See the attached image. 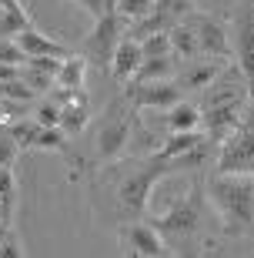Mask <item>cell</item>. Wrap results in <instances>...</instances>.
<instances>
[{"label":"cell","mask_w":254,"mask_h":258,"mask_svg":"<svg viewBox=\"0 0 254 258\" xmlns=\"http://www.w3.org/2000/svg\"><path fill=\"white\" fill-rule=\"evenodd\" d=\"M217 171L221 174H254V111H247L244 121L221 141Z\"/></svg>","instance_id":"cell-2"},{"label":"cell","mask_w":254,"mask_h":258,"mask_svg":"<svg viewBox=\"0 0 254 258\" xmlns=\"http://www.w3.org/2000/svg\"><path fill=\"white\" fill-rule=\"evenodd\" d=\"M7 238V221H0V241Z\"/></svg>","instance_id":"cell-38"},{"label":"cell","mask_w":254,"mask_h":258,"mask_svg":"<svg viewBox=\"0 0 254 258\" xmlns=\"http://www.w3.org/2000/svg\"><path fill=\"white\" fill-rule=\"evenodd\" d=\"M167 37H171V50H178L184 60H194L201 57V50H198V37H194V27H171L167 30Z\"/></svg>","instance_id":"cell-18"},{"label":"cell","mask_w":254,"mask_h":258,"mask_svg":"<svg viewBox=\"0 0 254 258\" xmlns=\"http://www.w3.org/2000/svg\"><path fill=\"white\" fill-rule=\"evenodd\" d=\"M17 141H14V138H0V168H10V164H14V158H17Z\"/></svg>","instance_id":"cell-33"},{"label":"cell","mask_w":254,"mask_h":258,"mask_svg":"<svg viewBox=\"0 0 254 258\" xmlns=\"http://www.w3.org/2000/svg\"><path fill=\"white\" fill-rule=\"evenodd\" d=\"M144 60V50L137 40H117V47H114V57H111V67H114V77L117 81H127V77L137 74V67Z\"/></svg>","instance_id":"cell-12"},{"label":"cell","mask_w":254,"mask_h":258,"mask_svg":"<svg viewBox=\"0 0 254 258\" xmlns=\"http://www.w3.org/2000/svg\"><path fill=\"white\" fill-rule=\"evenodd\" d=\"M154 10V0H117V14L124 20H141Z\"/></svg>","instance_id":"cell-27"},{"label":"cell","mask_w":254,"mask_h":258,"mask_svg":"<svg viewBox=\"0 0 254 258\" xmlns=\"http://www.w3.org/2000/svg\"><path fill=\"white\" fill-rule=\"evenodd\" d=\"M247 101V81L241 74L237 64H224L221 74L204 87V97H201V107H217V104H244Z\"/></svg>","instance_id":"cell-4"},{"label":"cell","mask_w":254,"mask_h":258,"mask_svg":"<svg viewBox=\"0 0 254 258\" xmlns=\"http://www.w3.org/2000/svg\"><path fill=\"white\" fill-rule=\"evenodd\" d=\"M127 141H131V124H127V117L111 114L107 124L101 127V134H97V154H101V161L117 158V154L127 148Z\"/></svg>","instance_id":"cell-6"},{"label":"cell","mask_w":254,"mask_h":258,"mask_svg":"<svg viewBox=\"0 0 254 258\" xmlns=\"http://www.w3.org/2000/svg\"><path fill=\"white\" fill-rule=\"evenodd\" d=\"M211 205L221 211L224 231L244 235L254 228V174H221L217 171L207 184Z\"/></svg>","instance_id":"cell-1"},{"label":"cell","mask_w":254,"mask_h":258,"mask_svg":"<svg viewBox=\"0 0 254 258\" xmlns=\"http://www.w3.org/2000/svg\"><path fill=\"white\" fill-rule=\"evenodd\" d=\"M144 57H160V54H171V37L167 30H154V34H147L141 44Z\"/></svg>","instance_id":"cell-26"},{"label":"cell","mask_w":254,"mask_h":258,"mask_svg":"<svg viewBox=\"0 0 254 258\" xmlns=\"http://www.w3.org/2000/svg\"><path fill=\"white\" fill-rule=\"evenodd\" d=\"M20 77H24V81H27L30 87H34V91H50V87H54V74H44V71H34V67H27V64H20Z\"/></svg>","instance_id":"cell-29"},{"label":"cell","mask_w":254,"mask_h":258,"mask_svg":"<svg viewBox=\"0 0 254 258\" xmlns=\"http://www.w3.org/2000/svg\"><path fill=\"white\" fill-rule=\"evenodd\" d=\"M191 7H194L191 0H154L151 14H154V17H160L164 24H171V20H181Z\"/></svg>","instance_id":"cell-22"},{"label":"cell","mask_w":254,"mask_h":258,"mask_svg":"<svg viewBox=\"0 0 254 258\" xmlns=\"http://www.w3.org/2000/svg\"><path fill=\"white\" fill-rule=\"evenodd\" d=\"M57 84L80 91V87H84V60L80 57H67L64 64H60V71H57Z\"/></svg>","instance_id":"cell-21"},{"label":"cell","mask_w":254,"mask_h":258,"mask_svg":"<svg viewBox=\"0 0 254 258\" xmlns=\"http://www.w3.org/2000/svg\"><path fill=\"white\" fill-rule=\"evenodd\" d=\"M37 131H40V124H37V121H14L7 134L14 138V141H17V148H20V151H24V148H30V144H34Z\"/></svg>","instance_id":"cell-25"},{"label":"cell","mask_w":254,"mask_h":258,"mask_svg":"<svg viewBox=\"0 0 254 258\" xmlns=\"http://www.w3.org/2000/svg\"><path fill=\"white\" fill-rule=\"evenodd\" d=\"M224 64H227L224 57H207V60H198L194 67H188V71H184V77H181V81H184V87H207L217 74H221V67H224Z\"/></svg>","instance_id":"cell-15"},{"label":"cell","mask_w":254,"mask_h":258,"mask_svg":"<svg viewBox=\"0 0 254 258\" xmlns=\"http://www.w3.org/2000/svg\"><path fill=\"white\" fill-rule=\"evenodd\" d=\"M234 50H237V67L247 81V97L254 107V7H247L234 24Z\"/></svg>","instance_id":"cell-5"},{"label":"cell","mask_w":254,"mask_h":258,"mask_svg":"<svg viewBox=\"0 0 254 258\" xmlns=\"http://www.w3.org/2000/svg\"><path fill=\"white\" fill-rule=\"evenodd\" d=\"M17 44H20V50H24L27 57H40V54H44V57H60V60L74 57V54H70V47H64V44H57V40L37 34L34 27L20 30V34H17Z\"/></svg>","instance_id":"cell-10"},{"label":"cell","mask_w":254,"mask_h":258,"mask_svg":"<svg viewBox=\"0 0 254 258\" xmlns=\"http://www.w3.org/2000/svg\"><path fill=\"white\" fill-rule=\"evenodd\" d=\"M171 71H174V57L160 54V57H144L134 77H137V84H144V81H164Z\"/></svg>","instance_id":"cell-17"},{"label":"cell","mask_w":254,"mask_h":258,"mask_svg":"<svg viewBox=\"0 0 254 258\" xmlns=\"http://www.w3.org/2000/svg\"><path fill=\"white\" fill-rule=\"evenodd\" d=\"M127 245L134 248V255H164L160 235L151 225H134V228H127Z\"/></svg>","instance_id":"cell-14"},{"label":"cell","mask_w":254,"mask_h":258,"mask_svg":"<svg viewBox=\"0 0 254 258\" xmlns=\"http://www.w3.org/2000/svg\"><path fill=\"white\" fill-rule=\"evenodd\" d=\"M34 87L24 81V77H14V81H4L0 84V97H10V101H20V104H27V101H34Z\"/></svg>","instance_id":"cell-24"},{"label":"cell","mask_w":254,"mask_h":258,"mask_svg":"<svg viewBox=\"0 0 254 258\" xmlns=\"http://www.w3.org/2000/svg\"><path fill=\"white\" fill-rule=\"evenodd\" d=\"M244 114H247L244 104H217V107H207L204 114H201V121H204L207 134H214L217 141H224L227 134L244 121Z\"/></svg>","instance_id":"cell-8"},{"label":"cell","mask_w":254,"mask_h":258,"mask_svg":"<svg viewBox=\"0 0 254 258\" xmlns=\"http://www.w3.org/2000/svg\"><path fill=\"white\" fill-rule=\"evenodd\" d=\"M27 60V54L20 50L17 40H10V37H0V64H24Z\"/></svg>","instance_id":"cell-30"},{"label":"cell","mask_w":254,"mask_h":258,"mask_svg":"<svg viewBox=\"0 0 254 258\" xmlns=\"http://www.w3.org/2000/svg\"><path fill=\"white\" fill-rule=\"evenodd\" d=\"M14 77H20L17 64H0V84H4V81H14Z\"/></svg>","instance_id":"cell-35"},{"label":"cell","mask_w":254,"mask_h":258,"mask_svg":"<svg viewBox=\"0 0 254 258\" xmlns=\"http://www.w3.org/2000/svg\"><path fill=\"white\" fill-rule=\"evenodd\" d=\"M181 101V87L171 81H144L134 91V104L137 107H174Z\"/></svg>","instance_id":"cell-9"},{"label":"cell","mask_w":254,"mask_h":258,"mask_svg":"<svg viewBox=\"0 0 254 258\" xmlns=\"http://www.w3.org/2000/svg\"><path fill=\"white\" fill-rule=\"evenodd\" d=\"M84 124H87V97H84V91H77L74 101L60 107V127L67 134H77Z\"/></svg>","instance_id":"cell-16"},{"label":"cell","mask_w":254,"mask_h":258,"mask_svg":"<svg viewBox=\"0 0 254 258\" xmlns=\"http://www.w3.org/2000/svg\"><path fill=\"white\" fill-rule=\"evenodd\" d=\"M80 4H84L94 17H104V0H80Z\"/></svg>","instance_id":"cell-36"},{"label":"cell","mask_w":254,"mask_h":258,"mask_svg":"<svg viewBox=\"0 0 254 258\" xmlns=\"http://www.w3.org/2000/svg\"><path fill=\"white\" fill-rule=\"evenodd\" d=\"M14 205H17V188H14V174L10 168H0V218L10 225L14 218Z\"/></svg>","instance_id":"cell-19"},{"label":"cell","mask_w":254,"mask_h":258,"mask_svg":"<svg viewBox=\"0 0 254 258\" xmlns=\"http://www.w3.org/2000/svg\"><path fill=\"white\" fill-rule=\"evenodd\" d=\"M34 121H37L40 127H57L60 124V107L47 97V104H40L37 111H34Z\"/></svg>","instance_id":"cell-31"},{"label":"cell","mask_w":254,"mask_h":258,"mask_svg":"<svg viewBox=\"0 0 254 258\" xmlns=\"http://www.w3.org/2000/svg\"><path fill=\"white\" fill-rule=\"evenodd\" d=\"M194 37H198L201 57H227V54H231L227 34L221 30V24H214V20H198V24H194Z\"/></svg>","instance_id":"cell-11"},{"label":"cell","mask_w":254,"mask_h":258,"mask_svg":"<svg viewBox=\"0 0 254 258\" xmlns=\"http://www.w3.org/2000/svg\"><path fill=\"white\" fill-rule=\"evenodd\" d=\"M30 27L27 10H10V14H0V37H17L20 30Z\"/></svg>","instance_id":"cell-23"},{"label":"cell","mask_w":254,"mask_h":258,"mask_svg":"<svg viewBox=\"0 0 254 258\" xmlns=\"http://www.w3.org/2000/svg\"><path fill=\"white\" fill-rule=\"evenodd\" d=\"M10 10H24L20 0H0V14H10Z\"/></svg>","instance_id":"cell-37"},{"label":"cell","mask_w":254,"mask_h":258,"mask_svg":"<svg viewBox=\"0 0 254 258\" xmlns=\"http://www.w3.org/2000/svg\"><path fill=\"white\" fill-rule=\"evenodd\" d=\"M34 144H37V148H50V151H64L67 138H64V131H60V124L57 127H40L37 138H34Z\"/></svg>","instance_id":"cell-28"},{"label":"cell","mask_w":254,"mask_h":258,"mask_svg":"<svg viewBox=\"0 0 254 258\" xmlns=\"http://www.w3.org/2000/svg\"><path fill=\"white\" fill-rule=\"evenodd\" d=\"M24 64L34 67V71H44V74H54V81H57V71H60L64 60H60V57H44V54H40V57H27Z\"/></svg>","instance_id":"cell-32"},{"label":"cell","mask_w":254,"mask_h":258,"mask_svg":"<svg viewBox=\"0 0 254 258\" xmlns=\"http://www.w3.org/2000/svg\"><path fill=\"white\" fill-rule=\"evenodd\" d=\"M198 124H201L198 107L181 104V101L171 107V114H167V127H171V131H191V127H198Z\"/></svg>","instance_id":"cell-20"},{"label":"cell","mask_w":254,"mask_h":258,"mask_svg":"<svg viewBox=\"0 0 254 258\" xmlns=\"http://www.w3.org/2000/svg\"><path fill=\"white\" fill-rule=\"evenodd\" d=\"M198 221H201V191L194 188L191 195L174 198V205L164 215L151 218V228L160 231V235H188V231L198 228Z\"/></svg>","instance_id":"cell-3"},{"label":"cell","mask_w":254,"mask_h":258,"mask_svg":"<svg viewBox=\"0 0 254 258\" xmlns=\"http://www.w3.org/2000/svg\"><path fill=\"white\" fill-rule=\"evenodd\" d=\"M121 14H104V17H97V27L94 34L87 37V50L94 54V57H101V64H107V60L114 57V50L117 47V30H121Z\"/></svg>","instance_id":"cell-7"},{"label":"cell","mask_w":254,"mask_h":258,"mask_svg":"<svg viewBox=\"0 0 254 258\" xmlns=\"http://www.w3.org/2000/svg\"><path fill=\"white\" fill-rule=\"evenodd\" d=\"M17 255H24V248H20L14 238H4V241H0V258H17Z\"/></svg>","instance_id":"cell-34"},{"label":"cell","mask_w":254,"mask_h":258,"mask_svg":"<svg viewBox=\"0 0 254 258\" xmlns=\"http://www.w3.org/2000/svg\"><path fill=\"white\" fill-rule=\"evenodd\" d=\"M204 141H207V134H201L198 127H191V131H171V138L160 144L154 154H157V158H178V154H184V151L201 148Z\"/></svg>","instance_id":"cell-13"}]
</instances>
